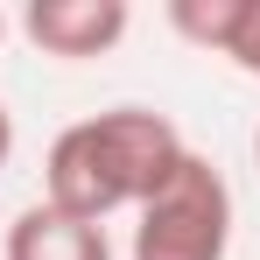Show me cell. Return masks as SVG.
I'll return each instance as SVG.
<instances>
[{"label": "cell", "instance_id": "obj_8", "mask_svg": "<svg viewBox=\"0 0 260 260\" xmlns=\"http://www.w3.org/2000/svg\"><path fill=\"white\" fill-rule=\"evenodd\" d=\"M253 169H260V134H253Z\"/></svg>", "mask_w": 260, "mask_h": 260}, {"label": "cell", "instance_id": "obj_3", "mask_svg": "<svg viewBox=\"0 0 260 260\" xmlns=\"http://www.w3.org/2000/svg\"><path fill=\"white\" fill-rule=\"evenodd\" d=\"M127 28H134L127 0H28L21 7V36L43 56H56V63L106 56V49H120Z\"/></svg>", "mask_w": 260, "mask_h": 260}, {"label": "cell", "instance_id": "obj_2", "mask_svg": "<svg viewBox=\"0 0 260 260\" xmlns=\"http://www.w3.org/2000/svg\"><path fill=\"white\" fill-rule=\"evenodd\" d=\"M232 253V190L211 155H183L169 183L134 211V260H225Z\"/></svg>", "mask_w": 260, "mask_h": 260}, {"label": "cell", "instance_id": "obj_9", "mask_svg": "<svg viewBox=\"0 0 260 260\" xmlns=\"http://www.w3.org/2000/svg\"><path fill=\"white\" fill-rule=\"evenodd\" d=\"M0 43H7V14H0Z\"/></svg>", "mask_w": 260, "mask_h": 260}, {"label": "cell", "instance_id": "obj_7", "mask_svg": "<svg viewBox=\"0 0 260 260\" xmlns=\"http://www.w3.org/2000/svg\"><path fill=\"white\" fill-rule=\"evenodd\" d=\"M7 162H14V113L0 106V169H7Z\"/></svg>", "mask_w": 260, "mask_h": 260}, {"label": "cell", "instance_id": "obj_4", "mask_svg": "<svg viewBox=\"0 0 260 260\" xmlns=\"http://www.w3.org/2000/svg\"><path fill=\"white\" fill-rule=\"evenodd\" d=\"M0 260H113V239L106 225H85V218L56 211V204H21L7 239H0Z\"/></svg>", "mask_w": 260, "mask_h": 260}, {"label": "cell", "instance_id": "obj_6", "mask_svg": "<svg viewBox=\"0 0 260 260\" xmlns=\"http://www.w3.org/2000/svg\"><path fill=\"white\" fill-rule=\"evenodd\" d=\"M225 56H232L246 78H260V0H239V21H232V36H225Z\"/></svg>", "mask_w": 260, "mask_h": 260}, {"label": "cell", "instance_id": "obj_5", "mask_svg": "<svg viewBox=\"0 0 260 260\" xmlns=\"http://www.w3.org/2000/svg\"><path fill=\"white\" fill-rule=\"evenodd\" d=\"M232 21H239V0H169V28L183 36V43L211 49V56H225Z\"/></svg>", "mask_w": 260, "mask_h": 260}, {"label": "cell", "instance_id": "obj_1", "mask_svg": "<svg viewBox=\"0 0 260 260\" xmlns=\"http://www.w3.org/2000/svg\"><path fill=\"white\" fill-rule=\"evenodd\" d=\"M183 155L190 141L155 106H113V113L71 120L43 155V204L106 225L113 211H141Z\"/></svg>", "mask_w": 260, "mask_h": 260}]
</instances>
